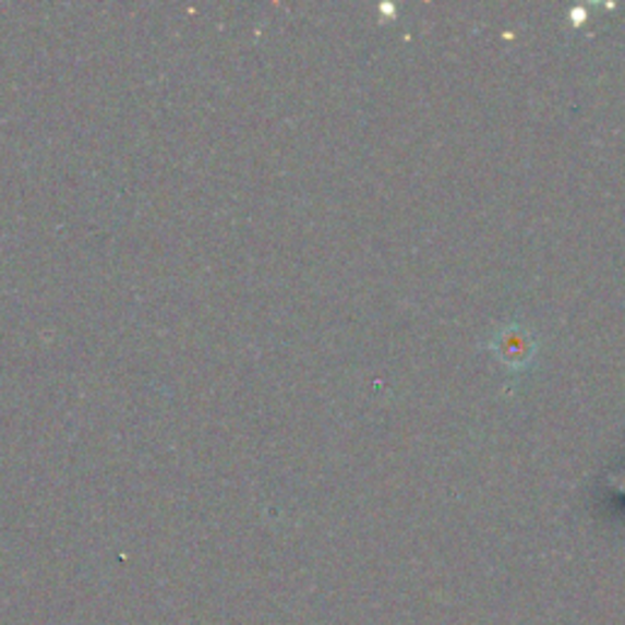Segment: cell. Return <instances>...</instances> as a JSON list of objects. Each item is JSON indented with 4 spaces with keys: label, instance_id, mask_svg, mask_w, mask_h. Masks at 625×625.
Instances as JSON below:
<instances>
[{
    "label": "cell",
    "instance_id": "1",
    "mask_svg": "<svg viewBox=\"0 0 625 625\" xmlns=\"http://www.w3.org/2000/svg\"><path fill=\"white\" fill-rule=\"evenodd\" d=\"M489 345L491 350L510 366L528 364L532 360V354H536V342H532V337L528 333H522L518 325L501 327Z\"/></svg>",
    "mask_w": 625,
    "mask_h": 625
}]
</instances>
